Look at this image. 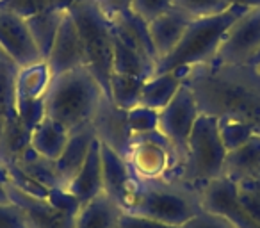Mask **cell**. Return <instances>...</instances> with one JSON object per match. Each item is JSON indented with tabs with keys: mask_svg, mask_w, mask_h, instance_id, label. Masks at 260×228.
<instances>
[{
	"mask_svg": "<svg viewBox=\"0 0 260 228\" xmlns=\"http://www.w3.org/2000/svg\"><path fill=\"white\" fill-rule=\"evenodd\" d=\"M200 114L235 118L260 134V73L253 64H198L182 68Z\"/></svg>",
	"mask_w": 260,
	"mask_h": 228,
	"instance_id": "cell-1",
	"label": "cell"
},
{
	"mask_svg": "<svg viewBox=\"0 0 260 228\" xmlns=\"http://www.w3.org/2000/svg\"><path fill=\"white\" fill-rule=\"evenodd\" d=\"M105 93L89 70L75 68L52 77L45 94V116L57 121L68 132L91 125Z\"/></svg>",
	"mask_w": 260,
	"mask_h": 228,
	"instance_id": "cell-2",
	"label": "cell"
},
{
	"mask_svg": "<svg viewBox=\"0 0 260 228\" xmlns=\"http://www.w3.org/2000/svg\"><path fill=\"white\" fill-rule=\"evenodd\" d=\"M246 11L248 9L241 6H230L219 15L192 18L177 47L155 64V73H168L212 62L226 30Z\"/></svg>",
	"mask_w": 260,
	"mask_h": 228,
	"instance_id": "cell-3",
	"label": "cell"
},
{
	"mask_svg": "<svg viewBox=\"0 0 260 228\" xmlns=\"http://www.w3.org/2000/svg\"><path fill=\"white\" fill-rule=\"evenodd\" d=\"M200 191L180 180L141 182L136 203L126 212L182 228L202 210Z\"/></svg>",
	"mask_w": 260,
	"mask_h": 228,
	"instance_id": "cell-4",
	"label": "cell"
},
{
	"mask_svg": "<svg viewBox=\"0 0 260 228\" xmlns=\"http://www.w3.org/2000/svg\"><path fill=\"white\" fill-rule=\"evenodd\" d=\"M79 29L80 40L86 52V68L94 75L111 98L112 75V29L107 16L98 8L96 0H79L68 9Z\"/></svg>",
	"mask_w": 260,
	"mask_h": 228,
	"instance_id": "cell-5",
	"label": "cell"
},
{
	"mask_svg": "<svg viewBox=\"0 0 260 228\" xmlns=\"http://www.w3.org/2000/svg\"><path fill=\"white\" fill-rule=\"evenodd\" d=\"M228 150L219 138L217 118L200 114L187 139V153L178 180L202 191L207 184L223 177Z\"/></svg>",
	"mask_w": 260,
	"mask_h": 228,
	"instance_id": "cell-6",
	"label": "cell"
},
{
	"mask_svg": "<svg viewBox=\"0 0 260 228\" xmlns=\"http://www.w3.org/2000/svg\"><path fill=\"white\" fill-rule=\"evenodd\" d=\"M125 159L141 182L178 180L182 168V159L173 145L159 131L130 136V148Z\"/></svg>",
	"mask_w": 260,
	"mask_h": 228,
	"instance_id": "cell-7",
	"label": "cell"
},
{
	"mask_svg": "<svg viewBox=\"0 0 260 228\" xmlns=\"http://www.w3.org/2000/svg\"><path fill=\"white\" fill-rule=\"evenodd\" d=\"M11 203L25 212L30 228H73L80 203L64 189H52L47 198H38L4 185Z\"/></svg>",
	"mask_w": 260,
	"mask_h": 228,
	"instance_id": "cell-8",
	"label": "cell"
},
{
	"mask_svg": "<svg viewBox=\"0 0 260 228\" xmlns=\"http://www.w3.org/2000/svg\"><path fill=\"white\" fill-rule=\"evenodd\" d=\"M198 118V104L194 100V94L185 84H182L170 104L159 111V132L166 136L168 141L173 145L175 152L182 159V164L187 153V139Z\"/></svg>",
	"mask_w": 260,
	"mask_h": 228,
	"instance_id": "cell-9",
	"label": "cell"
},
{
	"mask_svg": "<svg viewBox=\"0 0 260 228\" xmlns=\"http://www.w3.org/2000/svg\"><path fill=\"white\" fill-rule=\"evenodd\" d=\"M260 50V8L248 9L226 30L214 64H251Z\"/></svg>",
	"mask_w": 260,
	"mask_h": 228,
	"instance_id": "cell-10",
	"label": "cell"
},
{
	"mask_svg": "<svg viewBox=\"0 0 260 228\" xmlns=\"http://www.w3.org/2000/svg\"><path fill=\"white\" fill-rule=\"evenodd\" d=\"M100 141V139H98ZM102 157V180H104V194L119 205L123 212L130 210L141 191V180L132 173L125 157L100 141Z\"/></svg>",
	"mask_w": 260,
	"mask_h": 228,
	"instance_id": "cell-11",
	"label": "cell"
},
{
	"mask_svg": "<svg viewBox=\"0 0 260 228\" xmlns=\"http://www.w3.org/2000/svg\"><path fill=\"white\" fill-rule=\"evenodd\" d=\"M202 207L214 214H219L226 221H230L235 228H260L246 212L244 205L239 200L237 184L226 177H219L207 184L200 191Z\"/></svg>",
	"mask_w": 260,
	"mask_h": 228,
	"instance_id": "cell-12",
	"label": "cell"
},
{
	"mask_svg": "<svg viewBox=\"0 0 260 228\" xmlns=\"http://www.w3.org/2000/svg\"><path fill=\"white\" fill-rule=\"evenodd\" d=\"M0 48L15 62L16 68L43 61L25 20L4 9H0Z\"/></svg>",
	"mask_w": 260,
	"mask_h": 228,
	"instance_id": "cell-13",
	"label": "cell"
},
{
	"mask_svg": "<svg viewBox=\"0 0 260 228\" xmlns=\"http://www.w3.org/2000/svg\"><path fill=\"white\" fill-rule=\"evenodd\" d=\"M47 64L52 72V77L86 66V52H84L82 40L68 11L57 30L52 50L47 57Z\"/></svg>",
	"mask_w": 260,
	"mask_h": 228,
	"instance_id": "cell-14",
	"label": "cell"
},
{
	"mask_svg": "<svg viewBox=\"0 0 260 228\" xmlns=\"http://www.w3.org/2000/svg\"><path fill=\"white\" fill-rule=\"evenodd\" d=\"M91 125L102 143L111 146L121 157H126L130 148V136H132L126 123V111L116 107L111 98L105 96Z\"/></svg>",
	"mask_w": 260,
	"mask_h": 228,
	"instance_id": "cell-15",
	"label": "cell"
},
{
	"mask_svg": "<svg viewBox=\"0 0 260 228\" xmlns=\"http://www.w3.org/2000/svg\"><path fill=\"white\" fill-rule=\"evenodd\" d=\"M192 22V16L180 11L177 8H171L170 11L162 13L160 16L148 22L150 38H152L153 48L157 54V62L166 57L184 36L185 29Z\"/></svg>",
	"mask_w": 260,
	"mask_h": 228,
	"instance_id": "cell-16",
	"label": "cell"
},
{
	"mask_svg": "<svg viewBox=\"0 0 260 228\" xmlns=\"http://www.w3.org/2000/svg\"><path fill=\"white\" fill-rule=\"evenodd\" d=\"M223 177L237 185L260 184V134H255L248 143L226 153Z\"/></svg>",
	"mask_w": 260,
	"mask_h": 228,
	"instance_id": "cell-17",
	"label": "cell"
},
{
	"mask_svg": "<svg viewBox=\"0 0 260 228\" xmlns=\"http://www.w3.org/2000/svg\"><path fill=\"white\" fill-rule=\"evenodd\" d=\"M66 191L79 200L80 205L91 202L96 196L104 194V180H102V157L98 138L91 143V148L80 170L72 180L66 184Z\"/></svg>",
	"mask_w": 260,
	"mask_h": 228,
	"instance_id": "cell-18",
	"label": "cell"
},
{
	"mask_svg": "<svg viewBox=\"0 0 260 228\" xmlns=\"http://www.w3.org/2000/svg\"><path fill=\"white\" fill-rule=\"evenodd\" d=\"M94 139H96V132H94L93 125H86V127L70 132V138L62 148L61 155L55 159V168H57V173L64 187L84 164L87 152L91 148V143Z\"/></svg>",
	"mask_w": 260,
	"mask_h": 228,
	"instance_id": "cell-19",
	"label": "cell"
},
{
	"mask_svg": "<svg viewBox=\"0 0 260 228\" xmlns=\"http://www.w3.org/2000/svg\"><path fill=\"white\" fill-rule=\"evenodd\" d=\"M109 22H111L112 34L116 38H119L123 43H126L136 52H139L141 55H145L146 59H150V61H153L157 64V54L155 48H153L152 38H150L148 22L139 18L132 11L116 16V18L109 20Z\"/></svg>",
	"mask_w": 260,
	"mask_h": 228,
	"instance_id": "cell-20",
	"label": "cell"
},
{
	"mask_svg": "<svg viewBox=\"0 0 260 228\" xmlns=\"http://www.w3.org/2000/svg\"><path fill=\"white\" fill-rule=\"evenodd\" d=\"M52 82V72L47 61L18 68L15 79V104H30V102H43L48 86Z\"/></svg>",
	"mask_w": 260,
	"mask_h": 228,
	"instance_id": "cell-21",
	"label": "cell"
},
{
	"mask_svg": "<svg viewBox=\"0 0 260 228\" xmlns=\"http://www.w3.org/2000/svg\"><path fill=\"white\" fill-rule=\"evenodd\" d=\"M184 73L182 70L168 73H153L150 79L143 84L141 94H139V105H145L153 111H160L171 102V98L180 89Z\"/></svg>",
	"mask_w": 260,
	"mask_h": 228,
	"instance_id": "cell-22",
	"label": "cell"
},
{
	"mask_svg": "<svg viewBox=\"0 0 260 228\" xmlns=\"http://www.w3.org/2000/svg\"><path fill=\"white\" fill-rule=\"evenodd\" d=\"M16 64L0 52V138L20 123L16 114V94H15V79H16Z\"/></svg>",
	"mask_w": 260,
	"mask_h": 228,
	"instance_id": "cell-23",
	"label": "cell"
},
{
	"mask_svg": "<svg viewBox=\"0 0 260 228\" xmlns=\"http://www.w3.org/2000/svg\"><path fill=\"white\" fill-rule=\"evenodd\" d=\"M121 212L118 203L109 196L100 194L80 207L73 228H118Z\"/></svg>",
	"mask_w": 260,
	"mask_h": 228,
	"instance_id": "cell-24",
	"label": "cell"
},
{
	"mask_svg": "<svg viewBox=\"0 0 260 228\" xmlns=\"http://www.w3.org/2000/svg\"><path fill=\"white\" fill-rule=\"evenodd\" d=\"M66 11H68V9L52 8L25 20L27 27H29V30H30V36H32V40H34V43H36L43 61H47L48 54H50L52 45H54V41H55V36H57V30H59V27H61V22H62V18H64Z\"/></svg>",
	"mask_w": 260,
	"mask_h": 228,
	"instance_id": "cell-25",
	"label": "cell"
},
{
	"mask_svg": "<svg viewBox=\"0 0 260 228\" xmlns=\"http://www.w3.org/2000/svg\"><path fill=\"white\" fill-rule=\"evenodd\" d=\"M68 138L70 132L62 125H59L57 121L45 116L41 120V123L30 132V146L40 155L55 160L61 155Z\"/></svg>",
	"mask_w": 260,
	"mask_h": 228,
	"instance_id": "cell-26",
	"label": "cell"
},
{
	"mask_svg": "<svg viewBox=\"0 0 260 228\" xmlns=\"http://www.w3.org/2000/svg\"><path fill=\"white\" fill-rule=\"evenodd\" d=\"M11 164H16L23 173L29 175L32 180L45 185L47 189L64 187V184H62L61 177H59V173H57V168H55V160L40 155L36 150H32V146H29V148Z\"/></svg>",
	"mask_w": 260,
	"mask_h": 228,
	"instance_id": "cell-27",
	"label": "cell"
},
{
	"mask_svg": "<svg viewBox=\"0 0 260 228\" xmlns=\"http://www.w3.org/2000/svg\"><path fill=\"white\" fill-rule=\"evenodd\" d=\"M112 73L125 75H139L150 79L155 73V62L146 59L132 47L123 43L112 34Z\"/></svg>",
	"mask_w": 260,
	"mask_h": 228,
	"instance_id": "cell-28",
	"label": "cell"
},
{
	"mask_svg": "<svg viewBox=\"0 0 260 228\" xmlns=\"http://www.w3.org/2000/svg\"><path fill=\"white\" fill-rule=\"evenodd\" d=\"M145 77L139 75H125V73H112L111 75V102L116 107L128 111V109L139 105V94H141Z\"/></svg>",
	"mask_w": 260,
	"mask_h": 228,
	"instance_id": "cell-29",
	"label": "cell"
},
{
	"mask_svg": "<svg viewBox=\"0 0 260 228\" xmlns=\"http://www.w3.org/2000/svg\"><path fill=\"white\" fill-rule=\"evenodd\" d=\"M217 128H219L221 141H223L224 148H226L228 152L237 150L239 146L248 143L249 139L256 134L255 128L249 123L235 120V118H228V116L217 118Z\"/></svg>",
	"mask_w": 260,
	"mask_h": 228,
	"instance_id": "cell-30",
	"label": "cell"
},
{
	"mask_svg": "<svg viewBox=\"0 0 260 228\" xmlns=\"http://www.w3.org/2000/svg\"><path fill=\"white\" fill-rule=\"evenodd\" d=\"M126 123L132 136L159 131V111H153L145 105H136L126 111Z\"/></svg>",
	"mask_w": 260,
	"mask_h": 228,
	"instance_id": "cell-31",
	"label": "cell"
},
{
	"mask_svg": "<svg viewBox=\"0 0 260 228\" xmlns=\"http://www.w3.org/2000/svg\"><path fill=\"white\" fill-rule=\"evenodd\" d=\"M173 8L191 15L192 18L212 16L230 8L226 0H173Z\"/></svg>",
	"mask_w": 260,
	"mask_h": 228,
	"instance_id": "cell-32",
	"label": "cell"
},
{
	"mask_svg": "<svg viewBox=\"0 0 260 228\" xmlns=\"http://www.w3.org/2000/svg\"><path fill=\"white\" fill-rule=\"evenodd\" d=\"M54 6L47 0H0V9L27 20L30 16L52 9Z\"/></svg>",
	"mask_w": 260,
	"mask_h": 228,
	"instance_id": "cell-33",
	"label": "cell"
},
{
	"mask_svg": "<svg viewBox=\"0 0 260 228\" xmlns=\"http://www.w3.org/2000/svg\"><path fill=\"white\" fill-rule=\"evenodd\" d=\"M173 8V0H132V13L143 18L145 22H152L153 18Z\"/></svg>",
	"mask_w": 260,
	"mask_h": 228,
	"instance_id": "cell-34",
	"label": "cell"
},
{
	"mask_svg": "<svg viewBox=\"0 0 260 228\" xmlns=\"http://www.w3.org/2000/svg\"><path fill=\"white\" fill-rule=\"evenodd\" d=\"M239 200L244 205L246 212L260 226V184H242L237 185Z\"/></svg>",
	"mask_w": 260,
	"mask_h": 228,
	"instance_id": "cell-35",
	"label": "cell"
},
{
	"mask_svg": "<svg viewBox=\"0 0 260 228\" xmlns=\"http://www.w3.org/2000/svg\"><path fill=\"white\" fill-rule=\"evenodd\" d=\"M0 228H30V224L18 205L0 203Z\"/></svg>",
	"mask_w": 260,
	"mask_h": 228,
	"instance_id": "cell-36",
	"label": "cell"
},
{
	"mask_svg": "<svg viewBox=\"0 0 260 228\" xmlns=\"http://www.w3.org/2000/svg\"><path fill=\"white\" fill-rule=\"evenodd\" d=\"M182 228H235V226L230 223V221L221 217L219 214H214V212H210V210L202 209Z\"/></svg>",
	"mask_w": 260,
	"mask_h": 228,
	"instance_id": "cell-37",
	"label": "cell"
},
{
	"mask_svg": "<svg viewBox=\"0 0 260 228\" xmlns=\"http://www.w3.org/2000/svg\"><path fill=\"white\" fill-rule=\"evenodd\" d=\"M118 228H178V226H170V224L159 223V221L148 219V217L138 216V214L121 212Z\"/></svg>",
	"mask_w": 260,
	"mask_h": 228,
	"instance_id": "cell-38",
	"label": "cell"
},
{
	"mask_svg": "<svg viewBox=\"0 0 260 228\" xmlns=\"http://www.w3.org/2000/svg\"><path fill=\"white\" fill-rule=\"evenodd\" d=\"M96 4L109 20L132 11V0H96Z\"/></svg>",
	"mask_w": 260,
	"mask_h": 228,
	"instance_id": "cell-39",
	"label": "cell"
},
{
	"mask_svg": "<svg viewBox=\"0 0 260 228\" xmlns=\"http://www.w3.org/2000/svg\"><path fill=\"white\" fill-rule=\"evenodd\" d=\"M230 6H241L246 9H256L260 8V0H226Z\"/></svg>",
	"mask_w": 260,
	"mask_h": 228,
	"instance_id": "cell-40",
	"label": "cell"
},
{
	"mask_svg": "<svg viewBox=\"0 0 260 228\" xmlns=\"http://www.w3.org/2000/svg\"><path fill=\"white\" fill-rule=\"evenodd\" d=\"M47 2H50L54 8H61V9H70L73 4H77L79 0H47Z\"/></svg>",
	"mask_w": 260,
	"mask_h": 228,
	"instance_id": "cell-41",
	"label": "cell"
},
{
	"mask_svg": "<svg viewBox=\"0 0 260 228\" xmlns=\"http://www.w3.org/2000/svg\"><path fill=\"white\" fill-rule=\"evenodd\" d=\"M0 203H11V200H9V196H8V191H6V187L2 185V182H0Z\"/></svg>",
	"mask_w": 260,
	"mask_h": 228,
	"instance_id": "cell-42",
	"label": "cell"
},
{
	"mask_svg": "<svg viewBox=\"0 0 260 228\" xmlns=\"http://www.w3.org/2000/svg\"><path fill=\"white\" fill-rule=\"evenodd\" d=\"M258 62H260V50H258V54H256V55H255V57H253L251 64H253V66H255V64H258Z\"/></svg>",
	"mask_w": 260,
	"mask_h": 228,
	"instance_id": "cell-43",
	"label": "cell"
},
{
	"mask_svg": "<svg viewBox=\"0 0 260 228\" xmlns=\"http://www.w3.org/2000/svg\"><path fill=\"white\" fill-rule=\"evenodd\" d=\"M255 66H256V72L260 73V62H258V64H255Z\"/></svg>",
	"mask_w": 260,
	"mask_h": 228,
	"instance_id": "cell-44",
	"label": "cell"
},
{
	"mask_svg": "<svg viewBox=\"0 0 260 228\" xmlns=\"http://www.w3.org/2000/svg\"><path fill=\"white\" fill-rule=\"evenodd\" d=\"M0 52H2V48H0Z\"/></svg>",
	"mask_w": 260,
	"mask_h": 228,
	"instance_id": "cell-45",
	"label": "cell"
}]
</instances>
